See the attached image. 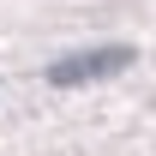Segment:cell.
Returning <instances> with one entry per match:
<instances>
[{
    "label": "cell",
    "instance_id": "cell-1",
    "mask_svg": "<svg viewBox=\"0 0 156 156\" xmlns=\"http://www.w3.org/2000/svg\"><path fill=\"white\" fill-rule=\"evenodd\" d=\"M132 60H138V54L126 48V42H108V48H84V54L54 60V66H48V84L72 90V84H90V78H114V72H126Z\"/></svg>",
    "mask_w": 156,
    "mask_h": 156
}]
</instances>
